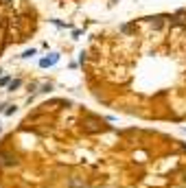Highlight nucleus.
I'll use <instances>...</instances> for the list:
<instances>
[{
  "label": "nucleus",
  "mask_w": 186,
  "mask_h": 188,
  "mask_svg": "<svg viewBox=\"0 0 186 188\" xmlns=\"http://www.w3.org/2000/svg\"><path fill=\"white\" fill-rule=\"evenodd\" d=\"M57 55H53V57H50V59H42V61H39V66H42V68H46V66H53L55 61H57Z\"/></svg>",
  "instance_id": "nucleus-1"
}]
</instances>
